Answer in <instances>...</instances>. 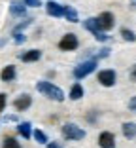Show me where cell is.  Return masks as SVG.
<instances>
[{
  "label": "cell",
  "instance_id": "obj_1",
  "mask_svg": "<svg viewBox=\"0 0 136 148\" xmlns=\"http://www.w3.org/2000/svg\"><path fill=\"white\" fill-rule=\"evenodd\" d=\"M36 89H38L40 93H44L45 97H49L51 101H57V103L64 101V91H62L61 87H57L55 84H51V82H38L36 84Z\"/></svg>",
  "mask_w": 136,
  "mask_h": 148
},
{
  "label": "cell",
  "instance_id": "obj_2",
  "mask_svg": "<svg viewBox=\"0 0 136 148\" xmlns=\"http://www.w3.org/2000/svg\"><path fill=\"white\" fill-rule=\"evenodd\" d=\"M62 137L66 140H81L85 139V131L78 127L76 123H64L62 125Z\"/></svg>",
  "mask_w": 136,
  "mask_h": 148
},
{
  "label": "cell",
  "instance_id": "obj_3",
  "mask_svg": "<svg viewBox=\"0 0 136 148\" xmlns=\"http://www.w3.org/2000/svg\"><path fill=\"white\" fill-rule=\"evenodd\" d=\"M95 70H97V61H95V59H89V61L79 63L72 74H74L76 80H81V78H85V76H89L91 72H95Z\"/></svg>",
  "mask_w": 136,
  "mask_h": 148
},
{
  "label": "cell",
  "instance_id": "obj_4",
  "mask_svg": "<svg viewBox=\"0 0 136 148\" xmlns=\"http://www.w3.org/2000/svg\"><path fill=\"white\" fill-rule=\"evenodd\" d=\"M97 23H98V29H100L102 32L104 31H112V29L115 27V17H114L112 12H102L97 17Z\"/></svg>",
  "mask_w": 136,
  "mask_h": 148
},
{
  "label": "cell",
  "instance_id": "obj_5",
  "mask_svg": "<svg viewBox=\"0 0 136 148\" xmlns=\"http://www.w3.org/2000/svg\"><path fill=\"white\" fill-rule=\"evenodd\" d=\"M78 36L72 34V32H68V34H64L61 38V42H59V48L62 49V51H74L76 48H78Z\"/></svg>",
  "mask_w": 136,
  "mask_h": 148
},
{
  "label": "cell",
  "instance_id": "obj_6",
  "mask_svg": "<svg viewBox=\"0 0 136 148\" xmlns=\"http://www.w3.org/2000/svg\"><path fill=\"white\" fill-rule=\"evenodd\" d=\"M115 70H112V69H106V70H100L98 72V76H97V80H98V84L100 86H104V87H112L115 84Z\"/></svg>",
  "mask_w": 136,
  "mask_h": 148
},
{
  "label": "cell",
  "instance_id": "obj_7",
  "mask_svg": "<svg viewBox=\"0 0 136 148\" xmlns=\"http://www.w3.org/2000/svg\"><path fill=\"white\" fill-rule=\"evenodd\" d=\"M30 105H32V97L28 95V93H23V95H19L17 99L13 101V106H15V110H19V112L30 108Z\"/></svg>",
  "mask_w": 136,
  "mask_h": 148
},
{
  "label": "cell",
  "instance_id": "obj_8",
  "mask_svg": "<svg viewBox=\"0 0 136 148\" xmlns=\"http://www.w3.org/2000/svg\"><path fill=\"white\" fill-rule=\"evenodd\" d=\"M98 144L100 148H115V137L110 131H102L98 135Z\"/></svg>",
  "mask_w": 136,
  "mask_h": 148
},
{
  "label": "cell",
  "instance_id": "obj_9",
  "mask_svg": "<svg viewBox=\"0 0 136 148\" xmlns=\"http://www.w3.org/2000/svg\"><path fill=\"white\" fill-rule=\"evenodd\" d=\"M45 12H47V15H51V17H62V15H64V6L49 0L47 4H45Z\"/></svg>",
  "mask_w": 136,
  "mask_h": 148
},
{
  "label": "cell",
  "instance_id": "obj_10",
  "mask_svg": "<svg viewBox=\"0 0 136 148\" xmlns=\"http://www.w3.org/2000/svg\"><path fill=\"white\" fill-rule=\"evenodd\" d=\"M9 12H12V15L23 17V15L26 13V6L23 4V0H13L12 4H9Z\"/></svg>",
  "mask_w": 136,
  "mask_h": 148
},
{
  "label": "cell",
  "instance_id": "obj_11",
  "mask_svg": "<svg viewBox=\"0 0 136 148\" xmlns=\"http://www.w3.org/2000/svg\"><path fill=\"white\" fill-rule=\"evenodd\" d=\"M15 76H17V70H15V66H13V65L4 66V70L0 72L2 82H13V80H15Z\"/></svg>",
  "mask_w": 136,
  "mask_h": 148
},
{
  "label": "cell",
  "instance_id": "obj_12",
  "mask_svg": "<svg viewBox=\"0 0 136 148\" xmlns=\"http://www.w3.org/2000/svg\"><path fill=\"white\" fill-rule=\"evenodd\" d=\"M40 57H42V51H40V49H28V51L21 53V61L34 63V61H40Z\"/></svg>",
  "mask_w": 136,
  "mask_h": 148
},
{
  "label": "cell",
  "instance_id": "obj_13",
  "mask_svg": "<svg viewBox=\"0 0 136 148\" xmlns=\"http://www.w3.org/2000/svg\"><path fill=\"white\" fill-rule=\"evenodd\" d=\"M121 131L127 139H136V123L134 122H125L121 125Z\"/></svg>",
  "mask_w": 136,
  "mask_h": 148
},
{
  "label": "cell",
  "instance_id": "obj_14",
  "mask_svg": "<svg viewBox=\"0 0 136 148\" xmlns=\"http://www.w3.org/2000/svg\"><path fill=\"white\" fill-rule=\"evenodd\" d=\"M83 27L87 29L89 32H93V36H97L98 32H102L100 29H98V23H97V17H89L83 21Z\"/></svg>",
  "mask_w": 136,
  "mask_h": 148
},
{
  "label": "cell",
  "instance_id": "obj_15",
  "mask_svg": "<svg viewBox=\"0 0 136 148\" xmlns=\"http://www.w3.org/2000/svg\"><path fill=\"white\" fill-rule=\"evenodd\" d=\"M17 131H19V135H21L23 139H30L32 137V125L28 122H21L17 125Z\"/></svg>",
  "mask_w": 136,
  "mask_h": 148
},
{
  "label": "cell",
  "instance_id": "obj_16",
  "mask_svg": "<svg viewBox=\"0 0 136 148\" xmlns=\"http://www.w3.org/2000/svg\"><path fill=\"white\" fill-rule=\"evenodd\" d=\"M81 97H83V86H81L79 82H76L74 86L70 87V99L72 101H79Z\"/></svg>",
  "mask_w": 136,
  "mask_h": 148
},
{
  "label": "cell",
  "instance_id": "obj_17",
  "mask_svg": "<svg viewBox=\"0 0 136 148\" xmlns=\"http://www.w3.org/2000/svg\"><path fill=\"white\" fill-rule=\"evenodd\" d=\"M64 17L70 23H78V12L72 6H64Z\"/></svg>",
  "mask_w": 136,
  "mask_h": 148
},
{
  "label": "cell",
  "instance_id": "obj_18",
  "mask_svg": "<svg viewBox=\"0 0 136 148\" xmlns=\"http://www.w3.org/2000/svg\"><path fill=\"white\" fill-rule=\"evenodd\" d=\"M32 137H34L36 143H40V144H47V135H45L42 129H34V131H32Z\"/></svg>",
  "mask_w": 136,
  "mask_h": 148
},
{
  "label": "cell",
  "instance_id": "obj_19",
  "mask_svg": "<svg viewBox=\"0 0 136 148\" xmlns=\"http://www.w3.org/2000/svg\"><path fill=\"white\" fill-rule=\"evenodd\" d=\"M121 38L125 40V42H136V34L131 31V29H121Z\"/></svg>",
  "mask_w": 136,
  "mask_h": 148
},
{
  "label": "cell",
  "instance_id": "obj_20",
  "mask_svg": "<svg viewBox=\"0 0 136 148\" xmlns=\"http://www.w3.org/2000/svg\"><path fill=\"white\" fill-rule=\"evenodd\" d=\"M2 148H21V144L13 139V137H6L4 143H2Z\"/></svg>",
  "mask_w": 136,
  "mask_h": 148
},
{
  "label": "cell",
  "instance_id": "obj_21",
  "mask_svg": "<svg viewBox=\"0 0 136 148\" xmlns=\"http://www.w3.org/2000/svg\"><path fill=\"white\" fill-rule=\"evenodd\" d=\"M108 55H110V49H108V48H102V49H98V53L93 57V59H95V61H98V59H104V57H108Z\"/></svg>",
  "mask_w": 136,
  "mask_h": 148
},
{
  "label": "cell",
  "instance_id": "obj_22",
  "mask_svg": "<svg viewBox=\"0 0 136 148\" xmlns=\"http://www.w3.org/2000/svg\"><path fill=\"white\" fill-rule=\"evenodd\" d=\"M23 4L28 6V8H40L42 2H40V0H23Z\"/></svg>",
  "mask_w": 136,
  "mask_h": 148
},
{
  "label": "cell",
  "instance_id": "obj_23",
  "mask_svg": "<svg viewBox=\"0 0 136 148\" xmlns=\"http://www.w3.org/2000/svg\"><path fill=\"white\" fill-rule=\"evenodd\" d=\"M6 105H8V99H6V93H0V112H4Z\"/></svg>",
  "mask_w": 136,
  "mask_h": 148
},
{
  "label": "cell",
  "instance_id": "obj_24",
  "mask_svg": "<svg viewBox=\"0 0 136 148\" xmlns=\"http://www.w3.org/2000/svg\"><path fill=\"white\" fill-rule=\"evenodd\" d=\"M13 40H15V44H23L26 40V36L21 34V32H15V38H13Z\"/></svg>",
  "mask_w": 136,
  "mask_h": 148
},
{
  "label": "cell",
  "instance_id": "obj_25",
  "mask_svg": "<svg viewBox=\"0 0 136 148\" xmlns=\"http://www.w3.org/2000/svg\"><path fill=\"white\" fill-rule=\"evenodd\" d=\"M129 108H131L132 112H136V95L131 97V101H129Z\"/></svg>",
  "mask_w": 136,
  "mask_h": 148
},
{
  "label": "cell",
  "instance_id": "obj_26",
  "mask_svg": "<svg viewBox=\"0 0 136 148\" xmlns=\"http://www.w3.org/2000/svg\"><path fill=\"white\" fill-rule=\"evenodd\" d=\"M45 146H47V148H62V144L61 143H47Z\"/></svg>",
  "mask_w": 136,
  "mask_h": 148
},
{
  "label": "cell",
  "instance_id": "obj_27",
  "mask_svg": "<svg viewBox=\"0 0 136 148\" xmlns=\"http://www.w3.org/2000/svg\"><path fill=\"white\" fill-rule=\"evenodd\" d=\"M131 80L136 82V65H132V69H131Z\"/></svg>",
  "mask_w": 136,
  "mask_h": 148
},
{
  "label": "cell",
  "instance_id": "obj_28",
  "mask_svg": "<svg viewBox=\"0 0 136 148\" xmlns=\"http://www.w3.org/2000/svg\"><path fill=\"white\" fill-rule=\"evenodd\" d=\"M17 116H4V122H15Z\"/></svg>",
  "mask_w": 136,
  "mask_h": 148
},
{
  "label": "cell",
  "instance_id": "obj_29",
  "mask_svg": "<svg viewBox=\"0 0 136 148\" xmlns=\"http://www.w3.org/2000/svg\"><path fill=\"white\" fill-rule=\"evenodd\" d=\"M6 44V40H0V48H2V46H4Z\"/></svg>",
  "mask_w": 136,
  "mask_h": 148
}]
</instances>
